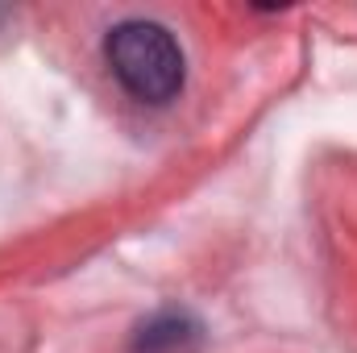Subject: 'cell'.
Returning a JSON list of instances; mask_svg holds the SVG:
<instances>
[{
    "label": "cell",
    "instance_id": "cell-1",
    "mask_svg": "<svg viewBox=\"0 0 357 353\" xmlns=\"http://www.w3.org/2000/svg\"><path fill=\"white\" fill-rule=\"evenodd\" d=\"M108 67L121 80V88L133 100L146 104H167L183 91L187 80V63L178 50L175 33L158 21H121L108 29L104 42Z\"/></svg>",
    "mask_w": 357,
    "mask_h": 353
},
{
    "label": "cell",
    "instance_id": "cell-2",
    "mask_svg": "<svg viewBox=\"0 0 357 353\" xmlns=\"http://www.w3.org/2000/svg\"><path fill=\"white\" fill-rule=\"evenodd\" d=\"M199 341V324L191 320V316H183V312H162V316H154L150 324H142V333H137V353H183L187 345H195Z\"/></svg>",
    "mask_w": 357,
    "mask_h": 353
}]
</instances>
